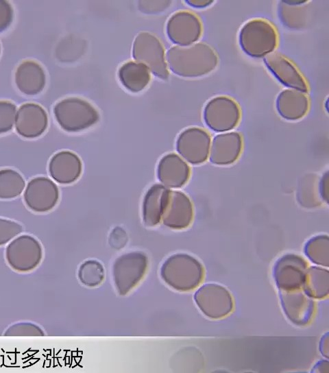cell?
I'll use <instances>...</instances> for the list:
<instances>
[{"label":"cell","mask_w":329,"mask_h":373,"mask_svg":"<svg viewBox=\"0 0 329 373\" xmlns=\"http://www.w3.org/2000/svg\"><path fill=\"white\" fill-rule=\"evenodd\" d=\"M170 70L182 77H199L210 73L219 59L208 44L197 43L187 46H173L167 53Z\"/></svg>","instance_id":"obj_1"},{"label":"cell","mask_w":329,"mask_h":373,"mask_svg":"<svg viewBox=\"0 0 329 373\" xmlns=\"http://www.w3.org/2000/svg\"><path fill=\"white\" fill-rule=\"evenodd\" d=\"M204 274L202 263L184 253L170 256L162 263L160 275L171 288L178 291H190L202 282Z\"/></svg>","instance_id":"obj_2"},{"label":"cell","mask_w":329,"mask_h":373,"mask_svg":"<svg viewBox=\"0 0 329 373\" xmlns=\"http://www.w3.org/2000/svg\"><path fill=\"white\" fill-rule=\"evenodd\" d=\"M239 43L242 51L252 58H262L277 47L278 36L274 26L262 19L246 22L239 34Z\"/></svg>","instance_id":"obj_3"},{"label":"cell","mask_w":329,"mask_h":373,"mask_svg":"<svg viewBox=\"0 0 329 373\" xmlns=\"http://www.w3.org/2000/svg\"><path fill=\"white\" fill-rule=\"evenodd\" d=\"M60 126L70 132L82 131L99 121L97 109L88 101L78 97H69L58 102L53 108Z\"/></svg>","instance_id":"obj_4"},{"label":"cell","mask_w":329,"mask_h":373,"mask_svg":"<svg viewBox=\"0 0 329 373\" xmlns=\"http://www.w3.org/2000/svg\"><path fill=\"white\" fill-rule=\"evenodd\" d=\"M148 267V258L142 252H131L119 256L112 265L114 287L120 296H125L144 278Z\"/></svg>","instance_id":"obj_5"},{"label":"cell","mask_w":329,"mask_h":373,"mask_svg":"<svg viewBox=\"0 0 329 373\" xmlns=\"http://www.w3.org/2000/svg\"><path fill=\"white\" fill-rule=\"evenodd\" d=\"M132 56L158 78L167 80L169 77L163 46L154 34L143 32L136 36L132 46Z\"/></svg>","instance_id":"obj_6"},{"label":"cell","mask_w":329,"mask_h":373,"mask_svg":"<svg viewBox=\"0 0 329 373\" xmlns=\"http://www.w3.org/2000/svg\"><path fill=\"white\" fill-rule=\"evenodd\" d=\"M5 258L9 266L14 271L29 272L40 265L42 258V248L34 237L21 235L8 245Z\"/></svg>","instance_id":"obj_7"},{"label":"cell","mask_w":329,"mask_h":373,"mask_svg":"<svg viewBox=\"0 0 329 373\" xmlns=\"http://www.w3.org/2000/svg\"><path fill=\"white\" fill-rule=\"evenodd\" d=\"M206 125L215 132L228 131L235 128L241 119L239 104L227 96H217L206 104L204 112Z\"/></svg>","instance_id":"obj_8"},{"label":"cell","mask_w":329,"mask_h":373,"mask_svg":"<svg viewBox=\"0 0 329 373\" xmlns=\"http://www.w3.org/2000/svg\"><path fill=\"white\" fill-rule=\"evenodd\" d=\"M199 309L211 319H220L228 315L234 309V301L224 287L208 283L199 287L194 294Z\"/></svg>","instance_id":"obj_9"},{"label":"cell","mask_w":329,"mask_h":373,"mask_svg":"<svg viewBox=\"0 0 329 373\" xmlns=\"http://www.w3.org/2000/svg\"><path fill=\"white\" fill-rule=\"evenodd\" d=\"M210 136L204 130L192 127L182 131L176 141L178 152L188 163L199 165L209 155Z\"/></svg>","instance_id":"obj_10"},{"label":"cell","mask_w":329,"mask_h":373,"mask_svg":"<svg viewBox=\"0 0 329 373\" xmlns=\"http://www.w3.org/2000/svg\"><path fill=\"white\" fill-rule=\"evenodd\" d=\"M166 31L172 43L178 46H187L199 40L202 33V25L196 14L181 10L169 18Z\"/></svg>","instance_id":"obj_11"},{"label":"cell","mask_w":329,"mask_h":373,"mask_svg":"<svg viewBox=\"0 0 329 373\" xmlns=\"http://www.w3.org/2000/svg\"><path fill=\"white\" fill-rule=\"evenodd\" d=\"M308 269L306 261L300 256L287 254L281 256L273 267V278L279 290L302 288Z\"/></svg>","instance_id":"obj_12"},{"label":"cell","mask_w":329,"mask_h":373,"mask_svg":"<svg viewBox=\"0 0 329 373\" xmlns=\"http://www.w3.org/2000/svg\"><path fill=\"white\" fill-rule=\"evenodd\" d=\"M280 299L285 315L293 324L304 326L310 322L315 305L303 288L280 290Z\"/></svg>","instance_id":"obj_13"},{"label":"cell","mask_w":329,"mask_h":373,"mask_svg":"<svg viewBox=\"0 0 329 373\" xmlns=\"http://www.w3.org/2000/svg\"><path fill=\"white\" fill-rule=\"evenodd\" d=\"M58 198L59 191L56 184L45 177L31 180L24 193L27 206L38 213L51 210L56 205Z\"/></svg>","instance_id":"obj_14"},{"label":"cell","mask_w":329,"mask_h":373,"mask_svg":"<svg viewBox=\"0 0 329 373\" xmlns=\"http://www.w3.org/2000/svg\"><path fill=\"white\" fill-rule=\"evenodd\" d=\"M193 218V204L189 197L179 191H169L161 221L167 227L181 230L188 227Z\"/></svg>","instance_id":"obj_15"},{"label":"cell","mask_w":329,"mask_h":373,"mask_svg":"<svg viewBox=\"0 0 329 373\" xmlns=\"http://www.w3.org/2000/svg\"><path fill=\"white\" fill-rule=\"evenodd\" d=\"M264 62L268 70L282 84L303 93L308 92L306 80L287 58L277 52H272L265 57Z\"/></svg>","instance_id":"obj_16"},{"label":"cell","mask_w":329,"mask_h":373,"mask_svg":"<svg viewBox=\"0 0 329 373\" xmlns=\"http://www.w3.org/2000/svg\"><path fill=\"white\" fill-rule=\"evenodd\" d=\"M47 125V115L38 104L28 103L20 107L16 119V130L22 136L37 137L45 131Z\"/></svg>","instance_id":"obj_17"},{"label":"cell","mask_w":329,"mask_h":373,"mask_svg":"<svg viewBox=\"0 0 329 373\" xmlns=\"http://www.w3.org/2000/svg\"><path fill=\"white\" fill-rule=\"evenodd\" d=\"M243 147L241 135L236 132L219 134L212 140L210 161L217 165H228L240 156Z\"/></svg>","instance_id":"obj_18"},{"label":"cell","mask_w":329,"mask_h":373,"mask_svg":"<svg viewBox=\"0 0 329 373\" xmlns=\"http://www.w3.org/2000/svg\"><path fill=\"white\" fill-rule=\"evenodd\" d=\"M157 175L164 186L180 188L187 182L190 167L178 155L170 153L160 159Z\"/></svg>","instance_id":"obj_19"},{"label":"cell","mask_w":329,"mask_h":373,"mask_svg":"<svg viewBox=\"0 0 329 373\" xmlns=\"http://www.w3.org/2000/svg\"><path fill=\"white\" fill-rule=\"evenodd\" d=\"M82 170L80 158L69 151L58 152L51 158L49 165L51 176L61 184H70L77 180Z\"/></svg>","instance_id":"obj_20"},{"label":"cell","mask_w":329,"mask_h":373,"mask_svg":"<svg viewBox=\"0 0 329 373\" xmlns=\"http://www.w3.org/2000/svg\"><path fill=\"white\" fill-rule=\"evenodd\" d=\"M276 106L281 117L289 121H296L303 118L308 112L309 99L303 92L285 89L278 94Z\"/></svg>","instance_id":"obj_21"},{"label":"cell","mask_w":329,"mask_h":373,"mask_svg":"<svg viewBox=\"0 0 329 373\" xmlns=\"http://www.w3.org/2000/svg\"><path fill=\"white\" fill-rule=\"evenodd\" d=\"M45 80L42 67L32 60L21 63L15 73V82L18 88L27 95L40 93L45 87Z\"/></svg>","instance_id":"obj_22"},{"label":"cell","mask_w":329,"mask_h":373,"mask_svg":"<svg viewBox=\"0 0 329 373\" xmlns=\"http://www.w3.org/2000/svg\"><path fill=\"white\" fill-rule=\"evenodd\" d=\"M169 189L164 185H153L146 193L142 209L143 221L145 226H157L162 219V215Z\"/></svg>","instance_id":"obj_23"},{"label":"cell","mask_w":329,"mask_h":373,"mask_svg":"<svg viewBox=\"0 0 329 373\" xmlns=\"http://www.w3.org/2000/svg\"><path fill=\"white\" fill-rule=\"evenodd\" d=\"M118 76L122 85L133 93L144 90L151 80L149 69L144 64L133 61L122 64Z\"/></svg>","instance_id":"obj_24"},{"label":"cell","mask_w":329,"mask_h":373,"mask_svg":"<svg viewBox=\"0 0 329 373\" xmlns=\"http://www.w3.org/2000/svg\"><path fill=\"white\" fill-rule=\"evenodd\" d=\"M306 1H281L278 5V16L287 28L300 29L306 21Z\"/></svg>","instance_id":"obj_25"},{"label":"cell","mask_w":329,"mask_h":373,"mask_svg":"<svg viewBox=\"0 0 329 373\" xmlns=\"http://www.w3.org/2000/svg\"><path fill=\"white\" fill-rule=\"evenodd\" d=\"M302 288L313 298L326 297L329 291L328 270L317 266L308 267Z\"/></svg>","instance_id":"obj_26"},{"label":"cell","mask_w":329,"mask_h":373,"mask_svg":"<svg viewBox=\"0 0 329 373\" xmlns=\"http://www.w3.org/2000/svg\"><path fill=\"white\" fill-rule=\"evenodd\" d=\"M25 181L17 171L10 169L0 170V199H12L20 195Z\"/></svg>","instance_id":"obj_27"},{"label":"cell","mask_w":329,"mask_h":373,"mask_svg":"<svg viewBox=\"0 0 329 373\" xmlns=\"http://www.w3.org/2000/svg\"><path fill=\"white\" fill-rule=\"evenodd\" d=\"M304 252L312 262L328 267L329 263V239L327 235H317L305 244Z\"/></svg>","instance_id":"obj_28"},{"label":"cell","mask_w":329,"mask_h":373,"mask_svg":"<svg viewBox=\"0 0 329 373\" xmlns=\"http://www.w3.org/2000/svg\"><path fill=\"white\" fill-rule=\"evenodd\" d=\"M77 278L86 287H98L105 278L104 267L97 260H87L80 265L77 271Z\"/></svg>","instance_id":"obj_29"},{"label":"cell","mask_w":329,"mask_h":373,"mask_svg":"<svg viewBox=\"0 0 329 373\" xmlns=\"http://www.w3.org/2000/svg\"><path fill=\"white\" fill-rule=\"evenodd\" d=\"M16 118V106L8 101H0V134L12 128Z\"/></svg>","instance_id":"obj_30"},{"label":"cell","mask_w":329,"mask_h":373,"mask_svg":"<svg viewBox=\"0 0 329 373\" xmlns=\"http://www.w3.org/2000/svg\"><path fill=\"white\" fill-rule=\"evenodd\" d=\"M5 335H44L45 333L37 324L32 322H22L10 326L4 333Z\"/></svg>","instance_id":"obj_31"},{"label":"cell","mask_w":329,"mask_h":373,"mask_svg":"<svg viewBox=\"0 0 329 373\" xmlns=\"http://www.w3.org/2000/svg\"><path fill=\"white\" fill-rule=\"evenodd\" d=\"M22 231L23 227L19 223L0 218V246L7 243Z\"/></svg>","instance_id":"obj_32"},{"label":"cell","mask_w":329,"mask_h":373,"mask_svg":"<svg viewBox=\"0 0 329 373\" xmlns=\"http://www.w3.org/2000/svg\"><path fill=\"white\" fill-rule=\"evenodd\" d=\"M171 3V1H139L138 6L143 13L156 14L164 10Z\"/></svg>","instance_id":"obj_33"},{"label":"cell","mask_w":329,"mask_h":373,"mask_svg":"<svg viewBox=\"0 0 329 373\" xmlns=\"http://www.w3.org/2000/svg\"><path fill=\"white\" fill-rule=\"evenodd\" d=\"M13 19V10L7 1L0 0V32L6 29Z\"/></svg>","instance_id":"obj_34"},{"label":"cell","mask_w":329,"mask_h":373,"mask_svg":"<svg viewBox=\"0 0 329 373\" xmlns=\"http://www.w3.org/2000/svg\"><path fill=\"white\" fill-rule=\"evenodd\" d=\"M109 241L113 248L116 249L121 248L127 242L126 232L121 228H116L112 231Z\"/></svg>","instance_id":"obj_35"},{"label":"cell","mask_w":329,"mask_h":373,"mask_svg":"<svg viewBox=\"0 0 329 373\" xmlns=\"http://www.w3.org/2000/svg\"><path fill=\"white\" fill-rule=\"evenodd\" d=\"M319 191L321 199L328 203L329 197V173L328 171L324 173L319 184Z\"/></svg>","instance_id":"obj_36"},{"label":"cell","mask_w":329,"mask_h":373,"mask_svg":"<svg viewBox=\"0 0 329 373\" xmlns=\"http://www.w3.org/2000/svg\"><path fill=\"white\" fill-rule=\"evenodd\" d=\"M185 3L195 8H205L210 6L214 1L210 0H187Z\"/></svg>","instance_id":"obj_37"},{"label":"cell","mask_w":329,"mask_h":373,"mask_svg":"<svg viewBox=\"0 0 329 373\" xmlns=\"http://www.w3.org/2000/svg\"><path fill=\"white\" fill-rule=\"evenodd\" d=\"M328 344H328V333H327L322 337L319 344L320 352L322 354V355L326 358L328 357V352H329Z\"/></svg>","instance_id":"obj_38"},{"label":"cell","mask_w":329,"mask_h":373,"mask_svg":"<svg viewBox=\"0 0 329 373\" xmlns=\"http://www.w3.org/2000/svg\"><path fill=\"white\" fill-rule=\"evenodd\" d=\"M328 367H329V365H328V363L327 361H319V363H317V365H315V369L313 370V372H328Z\"/></svg>","instance_id":"obj_39"}]
</instances>
